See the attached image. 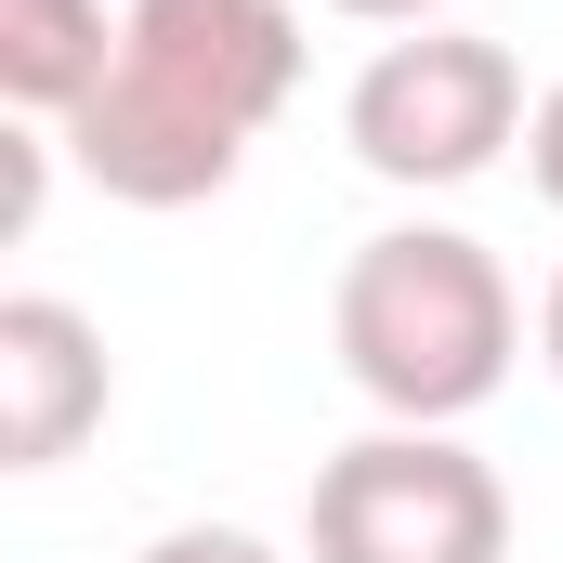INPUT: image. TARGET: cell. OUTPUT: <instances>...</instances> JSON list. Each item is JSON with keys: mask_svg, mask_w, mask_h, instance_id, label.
I'll list each match as a JSON object with an SVG mask.
<instances>
[{"mask_svg": "<svg viewBox=\"0 0 563 563\" xmlns=\"http://www.w3.org/2000/svg\"><path fill=\"white\" fill-rule=\"evenodd\" d=\"M288 92H301L288 0H119V66L53 144L119 210H197L236 184V157Z\"/></svg>", "mask_w": 563, "mask_h": 563, "instance_id": "obj_1", "label": "cell"}, {"mask_svg": "<svg viewBox=\"0 0 563 563\" xmlns=\"http://www.w3.org/2000/svg\"><path fill=\"white\" fill-rule=\"evenodd\" d=\"M328 341H341V380L380 407V420H420V432H459L525 354V301L498 276L485 236L459 223H394L367 236L341 288H328Z\"/></svg>", "mask_w": 563, "mask_h": 563, "instance_id": "obj_2", "label": "cell"}, {"mask_svg": "<svg viewBox=\"0 0 563 563\" xmlns=\"http://www.w3.org/2000/svg\"><path fill=\"white\" fill-rule=\"evenodd\" d=\"M301 551L314 563H511V485L459 432L380 420L314 472Z\"/></svg>", "mask_w": 563, "mask_h": 563, "instance_id": "obj_3", "label": "cell"}, {"mask_svg": "<svg viewBox=\"0 0 563 563\" xmlns=\"http://www.w3.org/2000/svg\"><path fill=\"white\" fill-rule=\"evenodd\" d=\"M525 119H538L525 66L485 26H407L341 92V144L380 184H472V170H498V144H525Z\"/></svg>", "mask_w": 563, "mask_h": 563, "instance_id": "obj_4", "label": "cell"}, {"mask_svg": "<svg viewBox=\"0 0 563 563\" xmlns=\"http://www.w3.org/2000/svg\"><path fill=\"white\" fill-rule=\"evenodd\" d=\"M119 367H106V328L53 288H13L0 301V472H53L79 459V432L106 420Z\"/></svg>", "mask_w": 563, "mask_h": 563, "instance_id": "obj_5", "label": "cell"}, {"mask_svg": "<svg viewBox=\"0 0 563 563\" xmlns=\"http://www.w3.org/2000/svg\"><path fill=\"white\" fill-rule=\"evenodd\" d=\"M119 66V13L106 0H0V106L13 119H79Z\"/></svg>", "mask_w": 563, "mask_h": 563, "instance_id": "obj_6", "label": "cell"}, {"mask_svg": "<svg viewBox=\"0 0 563 563\" xmlns=\"http://www.w3.org/2000/svg\"><path fill=\"white\" fill-rule=\"evenodd\" d=\"M132 563H288V551L250 538V525H170V538H144Z\"/></svg>", "mask_w": 563, "mask_h": 563, "instance_id": "obj_7", "label": "cell"}, {"mask_svg": "<svg viewBox=\"0 0 563 563\" xmlns=\"http://www.w3.org/2000/svg\"><path fill=\"white\" fill-rule=\"evenodd\" d=\"M525 170H538V197L563 210V79L538 92V119H525Z\"/></svg>", "mask_w": 563, "mask_h": 563, "instance_id": "obj_8", "label": "cell"}, {"mask_svg": "<svg viewBox=\"0 0 563 563\" xmlns=\"http://www.w3.org/2000/svg\"><path fill=\"white\" fill-rule=\"evenodd\" d=\"M328 13H367V26H445V0H328Z\"/></svg>", "mask_w": 563, "mask_h": 563, "instance_id": "obj_9", "label": "cell"}, {"mask_svg": "<svg viewBox=\"0 0 563 563\" xmlns=\"http://www.w3.org/2000/svg\"><path fill=\"white\" fill-rule=\"evenodd\" d=\"M538 354H551V380H563V276H551V301H538Z\"/></svg>", "mask_w": 563, "mask_h": 563, "instance_id": "obj_10", "label": "cell"}]
</instances>
